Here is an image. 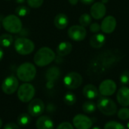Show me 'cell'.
<instances>
[{"label": "cell", "instance_id": "d4e9b609", "mask_svg": "<svg viewBox=\"0 0 129 129\" xmlns=\"http://www.w3.org/2000/svg\"><path fill=\"white\" fill-rule=\"evenodd\" d=\"M64 103L68 106H73L76 102V96L70 91H68L65 94L63 97Z\"/></svg>", "mask_w": 129, "mask_h": 129}, {"label": "cell", "instance_id": "d590c367", "mask_svg": "<svg viewBox=\"0 0 129 129\" xmlns=\"http://www.w3.org/2000/svg\"><path fill=\"white\" fill-rule=\"evenodd\" d=\"M79 1L85 5H91L94 2V0H79Z\"/></svg>", "mask_w": 129, "mask_h": 129}, {"label": "cell", "instance_id": "4fadbf2b", "mask_svg": "<svg viewBox=\"0 0 129 129\" xmlns=\"http://www.w3.org/2000/svg\"><path fill=\"white\" fill-rule=\"evenodd\" d=\"M28 112L32 116H39L45 110V104L43 101L39 98L33 99L28 105Z\"/></svg>", "mask_w": 129, "mask_h": 129}, {"label": "cell", "instance_id": "5b68a950", "mask_svg": "<svg viewBox=\"0 0 129 129\" xmlns=\"http://www.w3.org/2000/svg\"><path fill=\"white\" fill-rule=\"evenodd\" d=\"M2 26L5 30L11 33H17L20 32L23 26L20 19L14 14L6 16L2 20Z\"/></svg>", "mask_w": 129, "mask_h": 129}, {"label": "cell", "instance_id": "3957f363", "mask_svg": "<svg viewBox=\"0 0 129 129\" xmlns=\"http://www.w3.org/2000/svg\"><path fill=\"white\" fill-rule=\"evenodd\" d=\"M36 75V69L31 63H23L17 70V78L23 82H30Z\"/></svg>", "mask_w": 129, "mask_h": 129}, {"label": "cell", "instance_id": "1f68e13d", "mask_svg": "<svg viewBox=\"0 0 129 129\" xmlns=\"http://www.w3.org/2000/svg\"><path fill=\"white\" fill-rule=\"evenodd\" d=\"M26 2L29 7L33 8H37L42 6L44 0H26Z\"/></svg>", "mask_w": 129, "mask_h": 129}, {"label": "cell", "instance_id": "f1b7e54d", "mask_svg": "<svg viewBox=\"0 0 129 129\" xmlns=\"http://www.w3.org/2000/svg\"><path fill=\"white\" fill-rule=\"evenodd\" d=\"M15 12L16 14L20 16V17H23L27 15L29 13V9L28 7L24 6V5H20L18 7L16 8L15 9Z\"/></svg>", "mask_w": 129, "mask_h": 129}, {"label": "cell", "instance_id": "484cf974", "mask_svg": "<svg viewBox=\"0 0 129 129\" xmlns=\"http://www.w3.org/2000/svg\"><path fill=\"white\" fill-rule=\"evenodd\" d=\"M17 122L19 125L26 126L30 122V116L27 113H22L17 117Z\"/></svg>", "mask_w": 129, "mask_h": 129}, {"label": "cell", "instance_id": "83f0119b", "mask_svg": "<svg viewBox=\"0 0 129 129\" xmlns=\"http://www.w3.org/2000/svg\"><path fill=\"white\" fill-rule=\"evenodd\" d=\"M104 129H126L121 123L116 121H110L104 125Z\"/></svg>", "mask_w": 129, "mask_h": 129}, {"label": "cell", "instance_id": "ac0fdd59", "mask_svg": "<svg viewBox=\"0 0 129 129\" xmlns=\"http://www.w3.org/2000/svg\"><path fill=\"white\" fill-rule=\"evenodd\" d=\"M36 125L37 129H54V122L47 116H40L37 119Z\"/></svg>", "mask_w": 129, "mask_h": 129}, {"label": "cell", "instance_id": "d6986e66", "mask_svg": "<svg viewBox=\"0 0 129 129\" xmlns=\"http://www.w3.org/2000/svg\"><path fill=\"white\" fill-rule=\"evenodd\" d=\"M82 94L87 99L94 100L98 98L99 94V90L95 85L92 84H88L83 88Z\"/></svg>", "mask_w": 129, "mask_h": 129}, {"label": "cell", "instance_id": "d6a6232c", "mask_svg": "<svg viewBox=\"0 0 129 129\" xmlns=\"http://www.w3.org/2000/svg\"><path fill=\"white\" fill-rule=\"evenodd\" d=\"M56 129H74L73 125L67 122H63L62 123H60Z\"/></svg>", "mask_w": 129, "mask_h": 129}, {"label": "cell", "instance_id": "7c38bea8", "mask_svg": "<svg viewBox=\"0 0 129 129\" xmlns=\"http://www.w3.org/2000/svg\"><path fill=\"white\" fill-rule=\"evenodd\" d=\"M116 84L112 79L104 80L99 86V92L101 95L107 97L113 95L116 91Z\"/></svg>", "mask_w": 129, "mask_h": 129}, {"label": "cell", "instance_id": "4316f807", "mask_svg": "<svg viewBox=\"0 0 129 129\" xmlns=\"http://www.w3.org/2000/svg\"><path fill=\"white\" fill-rule=\"evenodd\" d=\"M91 17H92L91 15H89L88 14H86V13L82 14L79 20V24L84 27L89 26L91 23Z\"/></svg>", "mask_w": 129, "mask_h": 129}, {"label": "cell", "instance_id": "8fae6325", "mask_svg": "<svg viewBox=\"0 0 129 129\" xmlns=\"http://www.w3.org/2000/svg\"><path fill=\"white\" fill-rule=\"evenodd\" d=\"M73 124L76 129H91L93 122L88 116L83 114H78L74 116Z\"/></svg>", "mask_w": 129, "mask_h": 129}, {"label": "cell", "instance_id": "52a82bcc", "mask_svg": "<svg viewBox=\"0 0 129 129\" xmlns=\"http://www.w3.org/2000/svg\"><path fill=\"white\" fill-rule=\"evenodd\" d=\"M35 95V88L29 83L21 85L17 90V97L21 102L26 103L31 101Z\"/></svg>", "mask_w": 129, "mask_h": 129}, {"label": "cell", "instance_id": "5bb4252c", "mask_svg": "<svg viewBox=\"0 0 129 129\" xmlns=\"http://www.w3.org/2000/svg\"><path fill=\"white\" fill-rule=\"evenodd\" d=\"M106 11H107V8L105 5L99 2L93 4L90 10L91 16L96 20H100L103 18L106 14Z\"/></svg>", "mask_w": 129, "mask_h": 129}, {"label": "cell", "instance_id": "f546056e", "mask_svg": "<svg viewBox=\"0 0 129 129\" xmlns=\"http://www.w3.org/2000/svg\"><path fill=\"white\" fill-rule=\"evenodd\" d=\"M118 117L121 120L129 119V109L127 107H123L118 111Z\"/></svg>", "mask_w": 129, "mask_h": 129}, {"label": "cell", "instance_id": "836d02e7", "mask_svg": "<svg viewBox=\"0 0 129 129\" xmlns=\"http://www.w3.org/2000/svg\"><path fill=\"white\" fill-rule=\"evenodd\" d=\"M101 29V26H100L98 23H91V24H90V30H91L92 33H98Z\"/></svg>", "mask_w": 129, "mask_h": 129}, {"label": "cell", "instance_id": "b9f144b4", "mask_svg": "<svg viewBox=\"0 0 129 129\" xmlns=\"http://www.w3.org/2000/svg\"><path fill=\"white\" fill-rule=\"evenodd\" d=\"M107 2H108V0H102V3H106Z\"/></svg>", "mask_w": 129, "mask_h": 129}, {"label": "cell", "instance_id": "2e32d148", "mask_svg": "<svg viewBox=\"0 0 129 129\" xmlns=\"http://www.w3.org/2000/svg\"><path fill=\"white\" fill-rule=\"evenodd\" d=\"M60 76V70L57 67H51L47 71L45 74V78L48 80L47 87L48 88H51L54 85V82L58 79Z\"/></svg>", "mask_w": 129, "mask_h": 129}, {"label": "cell", "instance_id": "30bf717a", "mask_svg": "<svg viewBox=\"0 0 129 129\" xmlns=\"http://www.w3.org/2000/svg\"><path fill=\"white\" fill-rule=\"evenodd\" d=\"M87 35V31L85 28L81 25H74L70 27L68 30L69 37L76 42H80L85 39Z\"/></svg>", "mask_w": 129, "mask_h": 129}, {"label": "cell", "instance_id": "44dd1931", "mask_svg": "<svg viewBox=\"0 0 129 129\" xmlns=\"http://www.w3.org/2000/svg\"><path fill=\"white\" fill-rule=\"evenodd\" d=\"M54 26L57 29H63L67 26L69 23V20L66 14L60 13L55 16L54 20Z\"/></svg>", "mask_w": 129, "mask_h": 129}, {"label": "cell", "instance_id": "ba28073f", "mask_svg": "<svg viewBox=\"0 0 129 129\" xmlns=\"http://www.w3.org/2000/svg\"><path fill=\"white\" fill-rule=\"evenodd\" d=\"M63 84L68 89H77L82 84V77L76 72H70L64 76Z\"/></svg>", "mask_w": 129, "mask_h": 129}, {"label": "cell", "instance_id": "6da1fadb", "mask_svg": "<svg viewBox=\"0 0 129 129\" xmlns=\"http://www.w3.org/2000/svg\"><path fill=\"white\" fill-rule=\"evenodd\" d=\"M125 56V54L117 48L101 51L89 60L87 74L91 79H98L114 68Z\"/></svg>", "mask_w": 129, "mask_h": 129}, {"label": "cell", "instance_id": "7bdbcfd3", "mask_svg": "<svg viewBox=\"0 0 129 129\" xmlns=\"http://www.w3.org/2000/svg\"><path fill=\"white\" fill-rule=\"evenodd\" d=\"M127 128L129 129V122H128V123H127Z\"/></svg>", "mask_w": 129, "mask_h": 129}, {"label": "cell", "instance_id": "8992f818", "mask_svg": "<svg viewBox=\"0 0 129 129\" xmlns=\"http://www.w3.org/2000/svg\"><path fill=\"white\" fill-rule=\"evenodd\" d=\"M15 51L21 55H27L31 54L35 48L33 42L26 38H18L14 42Z\"/></svg>", "mask_w": 129, "mask_h": 129}, {"label": "cell", "instance_id": "cb8c5ba5", "mask_svg": "<svg viewBox=\"0 0 129 129\" xmlns=\"http://www.w3.org/2000/svg\"><path fill=\"white\" fill-rule=\"evenodd\" d=\"M13 42V37L10 34H2L0 36V45L2 47H9Z\"/></svg>", "mask_w": 129, "mask_h": 129}, {"label": "cell", "instance_id": "4dcf8cb0", "mask_svg": "<svg viewBox=\"0 0 129 129\" xmlns=\"http://www.w3.org/2000/svg\"><path fill=\"white\" fill-rule=\"evenodd\" d=\"M120 82L123 85H127L129 84V70L124 71L120 76Z\"/></svg>", "mask_w": 129, "mask_h": 129}, {"label": "cell", "instance_id": "9a60e30c", "mask_svg": "<svg viewBox=\"0 0 129 129\" xmlns=\"http://www.w3.org/2000/svg\"><path fill=\"white\" fill-rule=\"evenodd\" d=\"M116 27V20L113 16H107L106 17L101 25V30L107 34L113 33Z\"/></svg>", "mask_w": 129, "mask_h": 129}, {"label": "cell", "instance_id": "7402d4cb", "mask_svg": "<svg viewBox=\"0 0 129 129\" xmlns=\"http://www.w3.org/2000/svg\"><path fill=\"white\" fill-rule=\"evenodd\" d=\"M72 48L73 46L71 43L68 42H62L58 45L57 48V54L60 57L67 56L70 54V52L72 51Z\"/></svg>", "mask_w": 129, "mask_h": 129}, {"label": "cell", "instance_id": "ab89813d", "mask_svg": "<svg viewBox=\"0 0 129 129\" xmlns=\"http://www.w3.org/2000/svg\"><path fill=\"white\" fill-rule=\"evenodd\" d=\"M2 120L1 118H0V128H2Z\"/></svg>", "mask_w": 129, "mask_h": 129}, {"label": "cell", "instance_id": "ffe728a7", "mask_svg": "<svg viewBox=\"0 0 129 129\" xmlns=\"http://www.w3.org/2000/svg\"><path fill=\"white\" fill-rule=\"evenodd\" d=\"M106 42V37L101 33H97L91 37L90 45L92 48L98 49L102 48Z\"/></svg>", "mask_w": 129, "mask_h": 129}, {"label": "cell", "instance_id": "603a6c76", "mask_svg": "<svg viewBox=\"0 0 129 129\" xmlns=\"http://www.w3.org/2000/svg\"><path fill=\"white\" fill-rule=\"evenodd\" d=\"M97 104L92 101H87L82 104V110L85 113L91 114L96 111Z\"/></svg>", "mask_w": 129, "mask_h": 129}, {"label": "cell", "instance_id": "277c9868", "mask_svg": "<svg viewBox=\"0 0 129 129\" xmlns=\"http://www.w3.org/2000/svg\"><path fill=\"white\" fill-rule=\"evenodd\" d=\"M97 107L105 116H113L117 112V106L116 103L106 97H101L98 100Z\"/></svg>", "mask_w": 129, "mask_h": 129}, {"label": "cell", "instance_id": "7a4b0ae2", "mask_svg": "<svg viewBox=\"0 0 129 129\" xmlns=\"http://www.w3.org/2000/svg\"><path fill=\"white\" fill-rule=\"evenodd\" d=\"M55 59L54 52L48 47L41 48L34 55V63L39 67H45Z\"/></svg>", "mask_w": 129, "mask_h": 129}, {"label": "cell", "instance_id": "e575fe53", "mask_svg": "<svg viewBox=\"0 0 129 129\" xmlns=\"http://www.w3.org/2000/svg\"><path fill=\"white\" fill-rule=\"evenodd\" d=\"M4 129H20L18 125L15 123H8L4 127Z\"/></svg>", "mask_w": 129, "mask_h": 129}, {"label": "cell", "instance_id": "60d3db41", "mask_svg": "<svg viewBox=\"0 0 129 129\" xmlns=\"http://www.w3.org/2000/svg\"><path fill=\"white\" fill-rule=\"evenodd\" d=\"M91 129H101L100 127H98V126H95V127H94L93 128Z\"/></svg>", "mask_w": 129, "mask_h": 129}, {"label": "cell", "instance_id": "e0dca14e", "mask_svg": "<svg viewBox=\"0 0 129 129\" xmlns=\"http://www.w3.org/2000/svg\"><path fill=\"white\" fill-rule=\"evenodd\" d=\"M116 99L121 106L124 107L129 106V88L126 86L120 88L117 92Z\"/></svg>", "mask_w": 129, "mask_h": 129}, {"label": "cell", "instance_id": "74e56055", "mask_svg": "<svg viewBox=\"0 0 129 129\" xmlns=\"http://www.w3.org/2000/svg\"><path fill=\"white\" fill-rule=\"evenodd\" d=\"M3 57H4V51H3V50H2V48L0 47V61L2 60V58H3Z\"/></svg>", "mask_w": 129, "mask_h": 129}, {"label": "cell", "instance_id": "f35d334b", "mask_svg": "<svg viewBox=\"0 0 129 129\" xmlns=\"http://www.w3.org/2000/svg\"><path fill=\"white\" fill-rule=\"evenodd\" d=\"M26 0H16V2L17 3H23Z\"/></svg>", "mask_w": 129, "mask_h": 129}, {"label": "cell", "instance_id": "8d00e7d4", "mask_svg": "<svg viewBox=\"0 0 129 129\" xmlns=\"http://www.w3.org/2000/svg\"><path fill=\"white\" fill-rule=\"evenodd\" d=\"M68 1H69V2H70L71 5H76V4L78 3V2H79V0H68Z\"/></svg>", "mask_w": 129, "mask_h": 129}, {"label": "cell", "instance_id": "9c48e42d", "mask_svg": "<svg viewBox=\"0 0 129 129\" xmlns=\"http://www.w3.org/2000/svg\"><path fill=\"white\" fill-rule=\"evenodd\" d=\"M18 85L19 83L17 79L14 76H10L4 79L2 84V89L5 94L10 95L17 90Z\"/></svg>", "mask_w": 129, "mask_h": 129}]
</instances>
